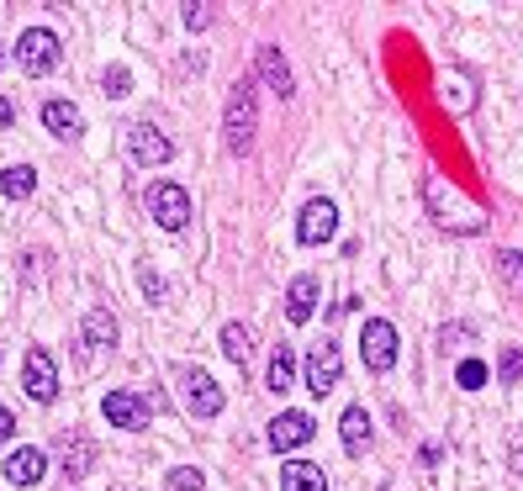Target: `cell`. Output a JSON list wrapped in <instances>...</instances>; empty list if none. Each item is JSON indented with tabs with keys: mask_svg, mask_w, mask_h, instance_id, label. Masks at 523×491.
Here are the masks:
<instances>
[{
	"mask_svg": "<svg viewBox=\"0 0 523 491\" xmlns=\"http://www.w3.org/2000/svg\"><path fill=\"white\" fill-rule=\"evenodd\" d=\"M333 228H339V206H333L328 196H317V201L302 206V217H296V243L317 249L323 238H333Z\"/></svg>",
	"mask_w": 523,
	"mask_h": 491,
	"instance_id": "cell-6",
	"label": "cell"
},
{
	"mask_svg": "<svg viewBox=\"0 0 523 491\" xmlns=\"http://www.w3.org/2000/svg\"><path fill=\"white\" fill-rule=\"evenodd\" d=\"M11 122H16V111H11V101H6V96H0V132H6Z\"/></svg>",
	"mask_w": 523,
	"mask_h": 491,
	"instance_id": "cell-30",
	"label": "cell"
},
{
	"mask_svg": "<svg viewBox=\"0 0 523 491\" xmlns=\"http://www.w3.org/2000/svg\"><path fill=\"white\" fill-rule=\"evenodd\" d=\"M101 412H106L111 428H127V433H138L148 423V402H143L138 391H111L106 402H101Z\"/></svg>",
	"mask_w": 523,
	"mask_h": 491,
	"instance_id": "cell-11",
	"label": "cell"
},
{
	"mask_svg": "<svg viewBox=\"0 0 523 491\" xmlns=\"http://www.w3.org/2000/svg\"><path fill=\"white\" fill-rule=\"evenodd\" d=\"M497 275L508 280L513 291H523V254H518V249H502V254H497Z\"/></svg>",
	"mask_w": 523,
	"mask_h": 491,
	"instance_id": "cell-22",
	"label": "cell"
},
{
	"mask_svg": "<svg viewBox=\"0 0 523 491\" xmlns=\"http://www.w3.org/2000/svg\"><path fill=\"white\" fill-rule=\"evenodd\" d=\"M148 212H154V222L164 233H180L185 222H191V196H185V185H175V180H154L148 185Z\"/></svg>",
	"mask_w": 523,
	"mask_h": 491,
	"instance_id": "cell-3",
	"label": "cell"
},
{
	"mask_svg": "<svg viewBox=\"0 0 523 491\" xmlns=\"http://www.w3.org/2000/svg\"><path fill=\"white\" fill-rule=\"evenodd\" d=\"M455 381H460L465 391H476V386H487V365H481V360H465V365L455 370Z\"/></svg>",
	"mask_w": 523,
	"mask_h": 491,
	"instance_id": "cell-26",
	"label": "cell"
},
{
	"mask_svg": "<svg viewBox=\"0 0 523 491\" xmlns=\"http://www.w3.org/2000/svg\"><path fill=\"white\" fill-rule=\"evenodd\" d=\"M317 433V423L307 418V412H280V418L270 423V449L275 455H291V449H302L307 439Z\"/></svg>",
	"mask_w": 523,
	"mask_h": 491,
	"instance_id": "cell-10",
	"label": "cell"
},
{
	"mask_svg": "<svg viewBox=\"0 0 523 491\" xmlns=\"http://www.w3.org/2000/svg\"><path fill=\"white\" fill-rule=\"evenodd\" d=\"M207 486V476H201L196 465H180V470H170V481H164V491H201Z\"/></svg>",
	"mask_w": 523,
	"mask_h": 491,
	"instance_id": "cell-24",
	"label": "cell"
},
{
	"mask_svg": "<svg viewBox=\"0 0 523 491\" xmlns=\"http://www.w3.org/2000/svg\"><path fill=\"white\" fill-rule=\"evenodd\" d=\"M22 386L32 402H53L59 396V365H53V354L48 349H27V360H22Z\"/></svg>",
	"mask_w": 523,
	"mask_h": 491,
	"instance_id": "cell-5",
	"label": "cell"
},
{
	"mask_svg": "<svg viewBox=\"0 0 523 491\" xmlns=\"http://www.w3.org/2000/svg\"><path fill=\"white\" fill-rule=\"evenodd\" d=\"M127 90H133V74H127L122 64H111L106 69V96H127Z\"/></svg>",
	"mask_w": 523,
	"mask_h": 491,
	"instance_id": "cell-27",
	"label": "cell"
},
{
	"mask_svg": "<svg viewBox=\"0 0 523 491\" xmlns=\"http://www.w3.org/2000/svg\"><path fill=\"white\" fill-rule=\"evenodd\" d=\"M312 307H317V280L312 275H296L291 291H286V317L302 328V323H312Z\"/></svg>",
	"mask_w": 523,
	"mask_h": 491,
	"instance_id": "cell-15",
	"label": "cell"
},
{
	"mask_svg": "<svg viewBox=\"0 0 523 491\" xmlns=\"http://www.w3.org/2000/svg\"><path fill=\"white\" fill-rule=\"evenodd\" d=\"M90 460H96V449H90V444H74V449H64V476H85V470H90Z\"/></svg>",
	"mask_w": 523,
	"mask_h": 491,
	"instance_id": "cell-25",
	"label": "cell"
},
{
	"mask_svg": "<svg viewBox=\"0 0 523 491\" xmlns=\"http://www.w3.org/2000/svg\"><path fill=\"white\" fill-rule=\"evenodd\" d=\"M180 386H185V407H191V418H217L222 402H228V396H222V386H217L201 365H185V370H180Z\"/></svg>",
	"mask_w": 523,
	"mask_h": 491,
	"instance_id": "cell-4",
	"label": "cell"
},
{
	"mask_svg": "<svg viewBox=\"0 0 523 491\" xmlns=\"http://www.w3.org/2000/svg\"><path fill=\"white\" fill-rule=\"evenodd\" d=\"M254 127H259V111H254V90L238 80L228 90V111H222V138H228L233 154H249L254 148Z\"/></svg>",
	"mask_w": 523,
	"mask_h": 491,
	"instance_id": "cell-1",
	"label": "cell"
},
{
	"mask_svg": "<svg viewBox=\"0 0 523 491\" xmlns=\"http://www.w3.org/2000/svg\"><path fill=\"white\" fill-rule=\"evenodd\" d=\"M339 381H344V354L333 344L312 349L307 354V391L312 396H328V391H339Z\"/></svg>",
	"mask_w": 523,
	"mask_h": 491,
	"instance_id": "cell-8",
	"label": "cell"
},
{
	"mask_svg": "<svg viewBox=\"0 0 523 491\" xmlns=\"http://www.w3.org/2000/svg\"><path fill=\"white\" fill-rule=\"evenodd\" d=\"M254 69H259V80H265L275 96H291V69H286V59H280V48H259L254 53Z\"/></svg>",
	"mask_w": 523,
	"mask_h": 491,
	"instance_id": "cell-13",
	"label": "cell"
},
{
	"mask_svg": "<svg viewBox=\"0 0 523 491\" xmlns=\"http://www.w3.org/2000/svg\"><path fill=\"white\" fill-rule=\"evenodd\" d=\"M80 333H85L90 349H111V344H117V317H111L106 307H90L85 323H80Z\"/></svg>",
	"mask_w": 523,
	"mask_h": 491,
	"instance_id": "cell-17",
	"label": "cell"
},
{
	"mask_svg": "<svg viewBox=\"0 0 523 491\" xmlns=\"http://www.w3.org/2000/svg\"><path fill=\"white\" fill-rule=\"evenodd\" d=\"M127 154H133V164L154 169V164H170V159H175V143L164 138L154 122H138L133 132H127Z\"/></svg>",
	"mask_w": 523,
	"mask_h": 491,
	"instance_id": "cell-7",
	"label": "cell"
},
{
	"mask_svg": "<svg viewBox=\"0 0 523 491\" xmlns=\"http://www.w3.org/2000/svg\"><path fill=\"white\" fill-rule=\"evenodd\" d=\"M43 470H48L43 449H16V455L6 460V481L11 486H37V481H43Z\"/></svg>",
	"mask_w": 523,
	"mask_h": 491,
	"instance_id": "cell-14",
	"label": "cell"
},
{
	"mask_svg": "<svg viewBox=\"0 0 523 491\" xmlns=\"http://www.w3.org/2000/svg\"><path fill=\"white\" fill-rule=\"evenodd\" d=\"M222 354H228V360L244 370L249 354H254V333H249L244 323H228V328H222Z\"/></svg>",
	"mask_w": 523,
	"mask_h": 491,
	"instance_id": "cell-19",
	"label": "cell"
},
{
	"mask_svg": "<svg viewBox=\"0 0 523 491\" xmlns=\"http://www.w3.org/2000/svg\"><path fill=\"white\" fill-rule=\"evenodd\" d=\"M59 59H64L59 32L27 27L22 37H16V69H22V74H48V69H59Z\"/></svg>",
	"mask_w": 523,
	"mask_h": 491,
	"instance_id": "cell-2",
	"label": "cell"
},
{
	"mask_svg": "<svg viewBox=\"0 0 523 491\" xmlns=\"http://www.w3.org/2000/svg\"><path fill=\"white\" fill-rule=\"evenodd\" d=\"M497 381H502V386H518V381H523V349H502Z\"/></svg>",
	"mask_w": 523,
	"mask_h": 491,
	"instance_id": "cell-23",
	"label": "cell"
},
{
	"mask_svg": "<svg viewBox=\"0 0 523 491\" xmlns=\"http://www.w3.org/2000/svg\"><path fill=\"white\" fill-rule=\"evenodd\" d=\"M339 433H344V449H349V455H365V444H370V418H365V407H344Z\"/></svg>",
	"mask_w": 523,
	"mask_h": 491,
	"instance_id": "cell-18",
	"label": "cell"
},
{
	"mask_svg": "<svg viewBox=\"0 0 523 491\" xmlns=\"http://www.w3.org/2000/svg\"><path fill=\"white\" fill-rule=\"evenodd\" d=\"M37 191V175H32V164H11L6 175H0V196H11V201H27Z\"/></svg>",
	"mask_w": 523,
	"mask_h": 491,
	"instance_id": "cell-20",
	"label": "cell"
},
{
	"mask_svg": "<svg viewBox=\"0 0 523 491\" xmlns=\"http://www.w3.org/2000/svg\"><path fill=\"white\" fill-rule=\"evenodd\" d=\"M360 349H365L370 370H391V365H397V328L381 323V317H370L365 333H360Z\"/></svg>",
	"mask_w": 523,
	"mask_h": 491,
	"instance_id": "cell-9",
	"label": "cell"
},
{
	"mask_svg": "<svg viewBox=\"0 0 523 491\" xmlns=\"http://www.w3.org/2000/svg\"><path fill=\"white\" fill-rule=\"evenodd\" d=\"M296 381V354L291 349H275V360H270V391H291Z\"/></svg>",
	"mask_w": 523,
	"mask_h": 491,
	"instance_id": "cell-21",
	"label": "cell"
},
{
	"mask_svg": "<svg viewBox=\"0 0 523 491\" xmlns=\"http://www.w3.org/2000/svg\"><path fill=\"white\" fill-rule=\"evenodd\" d=\"M280 491H328V476H323V465L291 460V465H280Z\"/></svg>",
	"mask_w": 523,
	"mask_h": 491,
	"instance_id": "cell-16",
	"label": "cell"
},
{
	"mask_svg": "<svg viewBox=\"0 0 523 491\" xmlns=\"http://www.w3.org/2000/svg\"><path fill=\"white\" fill-rule=\"evenodd\" d=\"M43 127L53 132V138H80L85 117H80V106H74V101H48L43 106Z\"/></svg>",
	"mask_w": 523,
	"mask_h": 491,
	"instance_id": "cell-12",
	"label": "cell"
},
{
	"mask_svg": "<svg viewBox=\"0 0 523 491\" xmlns=\"http://www.w3.org/2000/svg\"><path fill=\"white\" fill-rule=\"evenodd\" d=\"M207 22H212L207 6H185V27H191V32H196V27H207Z\"/></svg>",
	"mask_w": 523,
	"mask_h": 491,
	"instance_id": "cell-28",
	"label": "cell"
},
{
	"mask_svg": "<svg viewBox=\"0 0 523 491\" xmlns=\"http://www.w3.org/2000/svg\"><path fill=\"white\" fill-rule=\"evenodd\" d=\"M11 428H16V418H11V412H6V407H0V444H6V439H11Z\"/></svg>",
	"mask_w": 523,
	"mask_h": 491,
	"instance_id": "cell-29",
	"label": "cell"
}]
</instances>
